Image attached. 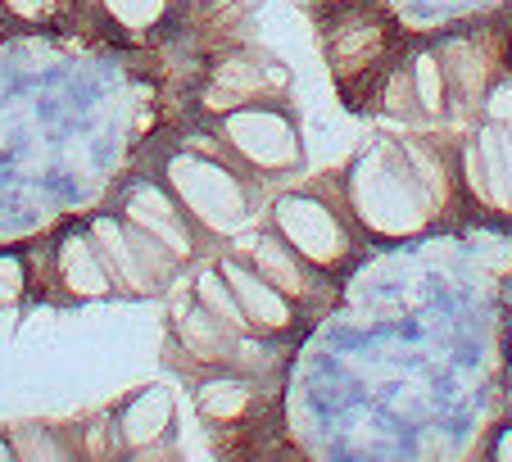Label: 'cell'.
I'll use <instances>...</instances> for the list:
<instances>
[{
    "label": "cell",
    "mask_w": 512,
    "mask_h": 462,
    "mask_svg": "<svg viewBox=\"0 0 512 462\" xmlns=\"http://www.w3.org/2000/svg\"><path fill=\"white\" fill-rule=\"evenodd\" d=\"M413 91H417V109H422L426 118L445 114V100H449V82H445V64H440V55H417L413 64Z\"/></svg>",
    "instance_id": "obj_17"
},
{
    "label": "cell",
    "mask_w": 512,
    "mask_h": 462,
    "mask_svg": "<svg viewBox=\"0 0 512 462\" xmlns=\"http://www.w3.org/2000/svg\"><path fill=\"white\" fill-rule=\"evenodd\" d=\"M91 236L100 241L109 259V272L118 281V295L123 299H159L173 295V286L186 277V268L155 241L145 236L136 222H127L123 213L109 204V209H91L87 213Z\"/></svg>",
    "instance_id": "obj_8"
},
{
    "label": "cell",
    "mask_w": 512,
    "mask_h": 462,
    "mask_svg": "<svg viewBox=\"0 0 512 462\" xmlns=\"http://www.w3.org/2000/svg\"><path fill=\"white\" fill-rule=\"evenodd\" d=\"M213 132V141L232 154L245 173L259 182L277 186L304 173V136L300 123L290 114L286 100H268V105H241L227 109L218 118H200Z\"/></svg>",
    "instance_id": "obj_5"
},
{
    "label": "cell",
    "mask_w": 512,
    "mask_h": 462,
    "mask_svg": "<svg viewBox=\"0 0 512 462\" xmlns=\"http://www.w3.org/2000/svg\"><path fill=\"white\" fill-rule=\"evenodd\" d=\"M114 431L123 453H164L177 444V399L168 385H141L114 408Z\"/></svg>",
    "instance_id": "obj_13"
},
{
    "label": "cell",
    "mask_w": 512,
    "mask_h": 462,
    "mask_svg": "<svg viewBox=\"0 0 512 462\" xmlns=\"http://www.w3.org/2000/svg\"><path fill=\"white\" fill-rule=\"evenodd\" d=\"M286 340L259 336V331H236L223 318H213L209 308L191 295V290H177L173 304H168V367H173L182 381H195L204 372H218V367H236V372H254L277 381L281 354Z\"/></svg>",
    "instance_id": "obj_3"
},
{
    "label": "cell",
    "mask_w": 512,
    "mask_h": 462,
    "mask_svg": "<svg viewBox=\"0 0 512 462\" xmlns=\"http://www.w3.org/2000/svg\"><path fill=\"white\" fill-rule=\"evenodd\" d=\"M10 440L19 449V458H64V453H78L73 444V426H46V422H23L10 426Z\"/></svg>",
    "instance_id": "obj_16"
},
{
    "label": "cell",
    "mask_w": 512,
    "mask_h": 462,
    "mask_svg": "<svg viewBox=\"0 0 512 462\" xmlns=\"http://www.w3.org/2000/svg\"><path fill=\"white\" fill-rule=\"evenodd\" d=\"M494 453H499V458H508V462H512V426H508V431L499 435V444H494Z\"/></svg>",
    "instance_id": "obj_21"
},
{
    "label": "cell",
    "mask_w": 512,
    "mask_h": 462,
    "mask_svg": "<svg viewBox=\"0 0 512 462\" xmlns=\"http://www.w3.org/2000/svg\"><path fill=\"white\" fill-rule=\"evenodd\" d=\"M263 222H268L304 263H313L322 277H340L358 254L354 213H349L345 204H331L313 182L272 191L268 209H263Z\"/></svg>",
    "instance_id": "obj_4"
},
{
    "label": "cell",
    "mask_w": 512,
    "mask_h": 462,
    "mask_svg": "<svg viewBox=\"0 0 512 462\" xmlns=\"http://www.w3.org/2000/svg\"><path fill=\"white\" fill-rule=\"evenodd\" d=\"M155 173L168 182V191L182 200V209L195 218V227L209 236L213 245H232L236 236L263 222V209L272 200V186L245 173L223 145L213 141V132L195 118L191 127L164 141L155 159Z\"/></svg>",
    "instance_id": "obj_2"
},
{
    "label": "cell",
    "mask_w": 512,
    "mask_h": 462,
    "mask_svg": "<svg viewBox=\"0 0 512 462\" xmlns=\"http://www.w3.org/2000/svg\"><path fill=\"white\" fill-rule=\"evenodd\" d=\"M213 263H218V272L227 277V286H232V295L241 299V313L245 322H250L259 336H272V340H290L295 331L304 327V308L295 304V299H286L277 286H272L268 277H263L259 268H254L250 259H245L236 245H218L213 250Z\"/></svg>",
    "instance_id": "obj_11"
},
{
    "label": "cell",
    "mask_w": 512,
    "mask_h": 462,
    "mask_svg": "<svg viewBox=\"0 0 512 462\" xmlns=\"http://www.w3.org/2000/svg\"><path fill=\"white\" fill-rule=\"evenodd\" d=\"M0 458H19V449H14V440H10V431L0 435Z\"/></svg>",
    "instance_id": "obj_22"
},
{
    "label": "cell",
    "mask_w": 512,
    "mask_h": 462,
    "mask_svg": "<svg viewBox=\"0 0 512 462\" xmlns=\"http://www.w3.org/2000/svg\"><path fill=\"white\" fill-rule=\"evenodd\" d=\"M186 10V0H96L100 23L136 46H155L168 32L186 28Z\"/></svg>",
    "instance_id": "obj_15"
},
{
    "label": "cell",
    "mask_w": 512,
    "mask_h": 462,
    "mask_svg": "<svg viewBox=\"0 0 512 462\" xmlns=\"http://www.w3.org/2000/svg\"><path fill=\"white\" fill-rule=\"evenodd\" d=\"M191 395H195V413H200L204 431H259L268 426V404H272V381L254 372H236V367H218V372L195 376Z\"/></svg>",
    "instance_id": "obj_10"
},
{
    "label": "cell",
    "mask_w": 512,
    "mask_h": 462,
    "mask_svg": "<svg viewBox=\"0 0 512 462\" xmlns=\"http://www.w3.org/2000/svg\"><path fill=\"white\" fill-rule=\"evenodd\" d=\"M114 209L123 213L127 222H136L145 236H155L186 272L218 250V245L195 227V218L182 209V200L168 191V182L155 168H145V173H136V177H123V186H118V195H114Z\"/></svg>",
    "instance_id": "obj_9"
},
{
    "label": "cell",
    "mask_w": 512,
    "mask_h": 462,
    "mask_svg": "<svg viewBox=\"0 0 512 462\" xmlns=\"http://www.w3.org/2000/svg\"><path fill=\"white\" fill-rule=\"evenodd\" d=\"M73 444H78V458H123V444L114 431V413L87 417L82 426H73Z\"/></svg>",
    "instance_id": "obj_18"
},
{
    "label": "cell",
    "mask_w": 512,
    "mask_h": 462,
    "mask_svg": "<svg viewBox=\"0 0 512 462\" xmlns=\"http://www.w3.org/2000/svg\"><path fill=\"white\" fill-rule=\"evenodd\" d=\"M236 250L245 254V259L254 263V268L263 272V277L272 281V286L281 290L286 299H295V304L304 308V318H313L322 308V299H327V281L331 277H322L313 263H304L300 254L290 250L286 241H281L277 231L268 227V222H254L245 236H236Z\"/></svg>",
    "instance_id": "obj_12"
},
{
    "label": "cell",
    "mask_w": 512,
    "mask_h": 462,
    "mask_svg": "<svg viewBox=\"0 0 512 462\" xmlns=\"http://www.w3.org/2000/svg\"><path fill=\"white\" fill-rule=\"evenodd\" d=\"M186 5H209V0H186Z\"/></svg>",
    "instance_id": "obj_24"
},
{
    "label": "cell",
    "mask_w": 512,
    "mask_h": 462,
    "mask_svg": "<svg viewBox=\"0 0 512 462\" xmlns=\"http://www.w3.org/2000/svg\"><path fill=\"white\" fill-rule=\"evenodd\" d=\"M286 96H290V68L268 50L232 41V46H218L204 59L200 77L191 87V114L218 118L227 109L268 105V100H286Z\"/></svg>",
    "instance_id": "obj_7"
},
{
    "label": "cell",
    "mask_w": 512,
    "mask_h": 462,
    "mask_svg": "<svg viewBox=\"0 0 512 462\" xmlns=\"http://www.w3.org/2000/svg\"><path fill=\"white\" fill-rule=\"evenodd\" d=\"M32 299V277H28V250L10 245L0 250V308H19Z\"/></svg>",
    "instance_id": "obj_19"
},
{
    "label": "cell",
    "mask_w": 512,
    "mask_h": 462,
    "mask_svg": "<svg viewBox=\"0 0 512 462\" xmlns=\"http://www.w3.org/2000/svg\"><path fill=\"white\" fill-rule=\"evenodd\" d=\"M485 114H490L494 123H512V87H494L490 96H485Z\"/></svg>",
    "instance_id": "obj_20"
},
{
    "label": "cell",
    "mask_w": 512,
    "mask_h": 462,
    "mask_svg": "<svg viewBox=\"0 0 512 462\" xmlns=\"http://www.w3.org/2000/svg\"><path fill=\"white\" fill-rule=\"evenodd\" d=\"M0 28H14V23H10V14H5V10H0Z\"/></svg>",
    "instance_id": "obj_23"
},
{
    "label": "cell",
    "mask_w": 512,
    "mask_h": 462,
    "mask_svg": "<svg viewBox=\"0 0 512 462\" xmlns=\"http://www.w3.org/2000/svg\"><path fill=\"white\" fill-rule=\"evenodd\" d=\"M28 250V277L32 299L46 304H96V299H118V281L109 272V259L100 241L91 236L87 218L68 222L55 241L23 245Z\"/></svg>",
    "instance_id": "obj_6"
},
{
    "label": "cell",
    "mask_w": 512,
    "mask_h": 462,
    "mask_svg": "<svg viewBox=\"0 0 512 462\" xmlns=\"http://www.w3.org/2000/svg\"><path fill=\"white\" fill-rule=\"evenodd\" d=\"M463 173L485 209L512 213V123H494L463 154Z\"/></svg>",
    "instance_id": "obj_14"
},
{
    "label": "cell",
    "mask_w": 512,
    "mask_h": 462,
    "mask_svg": "<svg viewBox=\"0 0 512 462\" xmlns=\"http://www.w3.org/2000/svg\"><path fill=\"white\" fill-rule=\"evenodd\" d=\"M345 209L354 213L358 231L377 241H399L431 227V218L449 204V168L431 150L426 136L377 141L358 154L340 177Z\"/></svg>",
    "instance_id": "obj_1"
}]
</instances>
